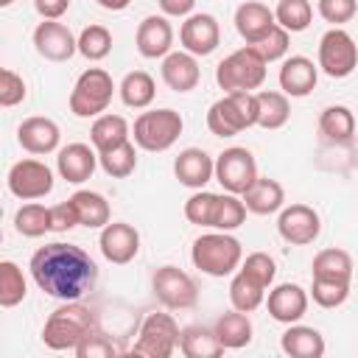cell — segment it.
Segmentation results:
<instances>
[{
	"label": "cell",
	"mask_w": 358,
	"mask_h": 358,
	"mask_svg": "<svg viewBox=\"0 0 358 358\" xmlns=\"http://www.w3.org/2000/svg\"><path fill=\"white\" fill-rule=\"evenodd\" d=\"M31 280L39 291H45L53 299L73 302L87 296L98 282V266L95 260L76 243H45L31 255L28 263Z\"/></svg>",
	"instance_id": "cell-1"
},
{
	"label": "cell",
	"mask_w": 358,
	"mask_h": 358,
	"mask_svg": "<svg viewBox=\"0 0 358 358\" xmlns=\"http://www.w3.org/2000/svg\"><path fill=\"white\" fill-rule=\"evenodd\" d=\"M95 330H98V313L90 305H84L81 299H73V302L59 305L48 316V322L42 327V341L48 350H56V352L76 350Z\"/></svg>",
	"instance_id": "cell-2"
},
{
	"label": "cell",
	"mask_w": 358,
	"mask_h": 358,
	"mask_svg": "<svg viewBox=\"0 0 358 358\" xmlns=\"http://www.w3.org/2000/svg\"><path fill=\"white\" fill-rule=\"evenodd\" d=\"M190 260L207 277H229L243 263V246L229 232H221V229L204 232L193 241Z\"/></svg>",
	"instance_id": "cell-3"
},
{
	"label": "cell",
	"mask_w": 358,
	"mask_h": 358,
	"mask_svg": "<svg viewBox=\"0 0 358 358\" xmlns=\"http://www.w3.org/2000/svg\"><path fill=\"white\" fill-rule=\"evenodd\" d=\"M252 126H257V92H224L207 109V129L215 137H235Z\"/></svg>",
	"instance_id": "cell-4"
},
{
	"label": "cell",
	"mask_w": 358,
	"mask_h": 358,
	"mask_svg": "<svg viewBox=\"0 0 358 358\" xmlns=\"http://www.w3.org/2000/svg\"><path fill=\"white\" fill-rule=\"evenodd\" d=\"M266 59L257 53L255 45H243L238 50H232L227 59L218 62L215 67V84L224 90V92H252V90H260L263 81H266Z\"/></svg>",
	"instance_id": "cell-5"
},
{
	"label": "cell",
	"mask_w": 358,
	"mask_h": 358,
	"mask_svg": "<svg viewBox=\"0 0 358 358\" xmlns=\"http://www.w3.org/2000/svg\"><path fill=\"white\" fill-rule=\"evenodd\" d=\"M185 129V120L176 109H148V112H140L134 126H131V137H134V145L143 148V151H151V154H159V151H168L179 134Z\"/></svg>",
	"instance_id": "cell-6"
},
{
	"label": "cell",
	"mask_w": 358,
	"mask_h": 358,
	"mask_svg": "<svg viewBox=\"0 0 358 358\" xmlns=\"http://www.w3.org/2000/svg\"><path fill=\"white\" fill-rule=\"evenodd\" d=\"M115 90L117 87L103 67H87L70 90V112L76 117H98L109 109Z\"/></svg>",
	"instance_id": "cell-7"
},
{
	"label": "cell",
	"mask_w": 358,
	"mask_h": 358,
	"mask_svg": "<svg viewBox=\"0 0 358 358\" xmlns=\"http://www.w3.org/2000/svg\"><path fill=\"white\" fill-rule=\"evenodd\" d=\"M179 338L182 330L171 313H148L140 324L131 352L145 358H171L179 350Z\"/></svg>",
	"instance_id": "cell-8"
},
{
	"label": "cell",
	"mask_w": 358,
	"mask_h": 358,
	"mask_svg": "<svg viewBox=\"0 0 358 358\" xmlns=\"http://www.w3.org/2000/svg\"><path fill=\"white\" fill-rule=\"evenodd\" d=\"M358 67V45L344 28H330L319 39V70L330 78H347Z\"/></svg>",
	"instance_id": "cell-9"
},
{
	"label": "cell",
	"mask_w": 358,
	"mask_h": 358,
	"mask_svg": "<svg viewBox=\"0 0 358 358\" xmlns=\"http://www.w3.org/2000/svg\"><path fill=\"white\" fill-rule=\"evenodd\" d=\"M257 179V162L249 148L232 145L215 157V182L235 196H243Z\"/></svg>",
	"instance_id": "cell-10"
},
{
	"label": "cell",
	"mask_w": 358,
	"mask_h": 358,
	"mask_svg": "<svg viewBox=\"0 0 358 358\" xmlns=\"http://www.w3.org/2000/svg\"><path fill=\"white\" fill-rule=\"evenodd\" d=\"M154 296L168 308V310H187L199 302V285L196 280L182 271L179 266H159L151 277Z\"/></svg>",
	"instance_id": "cell-11"
},
{
	"label": "cell",
	"mask_w": 358,
	"mask_h": 358,
	"mask_svg": "<svg viewBox=\"0 0 358 358\" xmlns=\"http://www.w3.org/2000/svg\"><path fill=\"white\" fill-rule=\"evenodd\" d=\"M6 185L11 196L22 201H36L53 190V171L39 159H20L11 165Z\"/></svg>",
	"instance_id": "cell-12"
},
{
	"label": "cell",
	"mask_w": 358,
	"mask_h": 358,
	"mask_svg": "<svg viewBox=\"0 0 358 358\" xmlns=\"http://www.w3.org/2000/svg\"><path fill=\"white\" fill-rule=\"evenodd\" d=\"M277 232L285 243L291 246H308L319 238L322 232V218L313 207L308 204H288L280 210V218H277Z\"/></svg>",
	"instance_id": "cell-13"
},
{
	"label": "cell",
	"mask_w": 358,
	"mask_h": 358,
	"mask_svg": "<svg viewBox=\"0 0 358 358\" xmlns=\"http://www.w3.org/2000/svg\"><path fill=\"white\" fill-rule=\"evenodd\" d=\"M34 48L48 62H67L78 53V36L59 20H42L34 28Z\"/></svg>",
	"instance_id": "cell-14"
},
{
	"label": "cell",
	"mask_w": 358,
	"mask_h": 358,
	"mask_svg": "<svg viewBox=\"0 0 358 358\" xmlns=\"http://www.w3.org/2000/svg\"><path fill=\"white\" fill-rule=\"evenodd\" d=\"M179 42L193 56H210L221 45V25L213 14H190L179 28Z\"/></svg>",
	"instance_id": "cell-15"
},
{
	"label": "cell",
	"mask_w": 358,
	"mask_h": 358,
	"mask_svg": "<svg viewBox=\"0 0 358 358\" xmlns=\"http://www.w3.org/2000/svg\"><path fill=\"white\" fill-rule=\"evenodd\" d=\"M98 246H101V255L115 263V266H126L137 257L140 252V232L126 224V221H109L103 229H101V238H98Z\"/></svg>",
	"instance_id": "cell-16"
},
{
	"label": "cell",
	"mask_w": 358,
	"mask_h": 358,
	"mask_svg": "<svg viewBox=\"0 0 358 358\" xmlns=\"http://www.w3.org/2000/svg\"><path fill=\"white\" fill-rule=\"evenodd\" d=\"M308 299H310V294L302 285H296V282H280V285L268 288L266 308H268V316L274 322L294 324V322H299L308 313Z\"/></svg>",
	"instance_id": "cell-17"
},
{
	"label": "cell",
	"mask_w": 358,
	"mask_h": 358,
	"mask_svg": "<svg viewBox=\"0 0 358 358\" xmlns=\"http://www.w3.org/2000/svg\"><path fill=\"white\" fill-rule=\"evenodd\" d=\"M59 140H62L59 123L50 120V117L34 115V117H25V120L17 126V143L22 145V151H28V154H34V157L59 151Z\"/></svg>",
	"instance_id": "cell-18"
},
{
	"label": "cell",
	"mask_w": 358,
	"mask_h": 358,
	"mask_svg": "<svg viewBox=\"0 0 358 358\" xmlns=\"http://www.w3.org/2000/svg\"><path fill=\"white\" fill-rule=\"evenodd\" d=\"M137 53L143 59H165L173 48V28L165 14H148L134 34Z\"/></svg>",
	"instance_id": "cell-19"
},
{
	"label": "cell",
	"mask_w": 358,
	"mask_h": 358,
	"mask_svg": "<svg viewBox=\"0 0 358 358\" xmlns=\"http://www.w3.org/2000/svg\"><path fill=\"white\" fill-rule=\"evenodd\" d=\"M98 165H101L98 162V151L90 148L87 143H70V145L59 148V154H56V171L70 185L87 182L95 173Z\"/></svg>",
	"instance_id": "cell-20"
},
{
	"label": "cell",
	"mask_w": 358,
	"mask_h": 358,
	"mask_svg": "<svg viewBox=\"0 0 358 358\" xmlns=\"http://www.w3.org/2000/svg\"><path fill=\"white\" fill-rule=\"evenodd\" d=\"M277 78H280V90L288 98H305L316 90L319 64H313L308 56H285Z\"/></svg>",
	"instance_id": "cell-21"
},
{
	"label": "cell",
	"mask_w": 358,
	"mask_h": 358,
	"mask_svg": "<svg viewBox=\"0 0 358 358\" xmlns=\"http://www.w3.org/2000/svg\"><path fill=\"white\" fill-rule=\"evenodd\" d=\"M159 73H162V81L168 84V90H173V92H190L201 81L199 56H193L187 50H171L162 59Z\"/></svg>",
	"instance_id": "cell-22"
},
{
	"label": "cell",
	"mask_w": 358,
	"mask_h": 358,
	"mask_svg": "<svg viewBox=\"0 0 358 358\" xmlns=\"http://www.w3.org/2000/svg\"><path fill=\"white\" fill-rule=\"evenodd\" d=\"M173 176L179 179V185L201 190L210 179H215V159L204 148H185L173 159Z\"/></svg>",
	"instance_id": "cell-23"
},
{
	"label": "cell",
	"mask_w": 358,
	"mask_h": 358,
	"mask_svg": "<svg viewBox=\"0 0 358 358\" xmlns=\"http://www.w3.org/2000/svg\"><path fill=\"white\" fill-rule=\"evenodd\" d=\"M277 25L274 11L260 0H246L235 8V31L246 45H257Z\"/></svg>",
	"instance_id": "cell-24"
},
{
	"label": "cell",
	"mask_w": 358,
	"mask_h": 358,
	"mask_svg": "<svg viewBox=\"0 0 358 358\" xmlns=\"http://www.w3.org/2000/svg\"><path fill=\"white\" fill-rule=\"evenodd\" d=\"M246 210L255 213V215H271V213H280L285 207V190L277 179H268V176H257L255 185L241 196Z\"/></svg>",
	"instance_id": "cell-25"
},
{
	"label": "cell",
	"mask_w": 358,
	"mask_h": 358,
	"mask_svg": "<svg viewBox=\"0 0 358 358\" xmlns=\"http://www.w3.org/2000/svg\"><path fill=\"white\" fill-rule=\"evenodd\" d=\"M280 347L291 358H322L324 355L322 333L316 327H308V324H299V322L288 324V330L280 338Z\"/></svg>",
	"instance_id": "cell-26"
},
{
	"label": "cell",
	"mask_w": 358,
	"mask_h": 358,
	"mask_svg": "<svg viewBox=\"0 0 358 358\" xmlns=\"http://www.w3.org/2000/svg\"><path fill=\"white\" fill-rule=\"evenodd\" d=\"M129 137H131V129H129V123H126L123 115L103 112V115H98V117L92 120V126H90V143H92V148H95L98 154H103V151H109V148L126 143Z\"/></svg>",
	"instance_id": "cell-27"
},
{
	"label": "cell",
	"mask_w": 358,
	"mask_h": 358,
	"mask_svg": "<svg viewBox=\"0 0 358 358\" xmlns=\"http://www.w3.org/2000/svg\"><path fill=\"white\" fill-rule=\"evenodd\" d=\"M252 333H255V327H252L249 313L235 310V308L227 310V313H221L218 322H215V336H218V341L224 344V350L249 347V344H252Z\"/></svg>",
	"instance_id": "cell-28"
},
{
	"label": "cell",
	"mask_w": 358,
	"mask_h": 358,
	"mask_svg": "<svg viewBox=\"0 0 358 358\" xmlns=\"http://www.w3.org/2000/svg\"><path fill=\"white\" fill-rule=\"evenodd\" d=\"M179 350L185 358H218L224 355V344L215 336V327L187 324L179 338Z\"/></svg>",
	"instance_id": "cell-29"
},
{
	"label": "cell",
	"mask_w": 358,
	"mask_h": 358,
	"mask_svg": "<svg viewBox=\"0 0 358 358\" xmlns=\"http://www.w3.org/2000/svg\"><path fill=\"white\" fill-rule=\"evenodd\" d=\"M70 201L76 204V213H78V221L81 227L87 229H103L109 221H112V210H109V201L95 193V190H76L70 196Z\"/></svg>",
	"instance_id": "cell-30"
},
{
	"label": "cell",
	"mask_w": 358,
	"mask_h": 358,
	"mask_svg": "<svg viewBox=\"0 0 358 358\" xmlns=\"http://www.w3.org/2000/svg\"><path fill=\"white\" fill-rule=\"evenodd\" d=\"M291 117L288 95L280 90H260L257 92V126L260 129H282Z\"/></svg>",
	"instance_id": "cell-31"
},
{
	"label": "cell",
	"mask_w": 358,
	"mask_h": 358,
	"mask_svg": "<svg viewBox=\"0 0 358 358\" xmlns=\"http://www.w3.org/2000/svg\"><path fill=\"white\" fill-rule=\"evenodd\" d=\"M117 92H120V101L129 109H145L157 95V84L145 70H131V73L123 76Z\"/></svg>",
	"instance_id": "cell-32"
},
{
	"label": "cell",
	"mask_w": 358,
	"mask_h": 358,
	"mask_svg": "<svg viewBox=\"0 0 358 358\" xmlns=\"http://www.w3.org/2000/svg\"><path fill=\"white\" fill-rule=\"evenodd\" d=\"M319 131L333 143H350L355 134V115L344 103H333L319 115Z\"/></svg>",
	"instance_id": "cell-33"
},
{
	"label": "cell",
	"mask_w": 358,
	"mask_h": 358,
	"mask_svg": "<svg viewBox=\"0 0 358 358\" xmlns=\"http://www.w3.org/2000/svg\"><path fill=\"white\" fill-rule=\"evenodd\" d=\"M229 302H232L235 310L252 313V310H257L266 302V288L257 280H252L249 274H243L238 268L235 277H232V282H229Z\"/></svg>",
	"instance_id": "cell-34"
},
{
	"label": "cell",
	"mask_w": 358,
	"mask_h": 358,
	"mask_svg": "<svg viewBox=\"0 0 358 358\" xmlns=\"http://www.w3.org/2000/svg\"><path fill=\"white\" fill-rule=\"evenodd\" d=\"M14 229L22 238H42L45 232H53L50 227V207L28 201L14 213Z\"/></svg>",
	"instance_id": "cell-35"
},
{
	"label": "cell",
	"mask_w": 358,
	"mask_h": 358,
	"mask_svg": "<svg viewBox=\"0 0 358 358\" xmlns=\"http://www.w3.org/2000/svg\"><path fill=\"white\" fill-rule=\"evenodd\" d=\"M313 277H330V280H347L352 277V257L344 249H322L310 263Z\"/></svg>",
	"instance_id": "cell-36"
},
{
	"label": "cell",
	"mask_w": 358,
	"mask_h": 358,
	"mask_svg": "<svg viewBox=\"0 0 358 358\" xmlns=\"http://www.w3.org/2000/svg\"><path fill=\"white\" fill-rule=\"evenodd\" d=\"M246 204L241 196L235 193H218V204H215V213H213V229H221V232H232L238 229L243 221H246Z\"/></svg>",
	"instance_id": "cell-37"
},
{
	"label": "cell",
	"mask_w": 358,
	"mask_h": 358,
	"mask_svg": "<svg viewBox=\"0 0 358 358\" xmlns=\"http://www.w3.org/2000/svg\"><path fill=\"white\" fill-rule=\"evenodd\" d=\"M98 162H101V168H103L106 176L123 179V176H129L137 168V148H134L131 140H126V143H120V145L98 154Z\"/></svg>",
	"instance_id": "cell-38"
},
{
	"label": "cell",
	"mask_w": 358,
	"mask_h": 358,
	"mask_svg": "<svg viewBox=\"0 0 358 358\" xmlns=\"http://www.w3.org/2000/svg\"><path fill=\"white\" fill-rule=\"evenodd\" d=\"M28 294V282L22 268L14 260H3L0 263V305L3 308H14L25 299Z\"/></svg>",
	"instance_id": "cell-39"
},
{
	"label": "cell",
	"mask_w": 358,
	"mask_h": 358,
	"mask_svg": "<svg viewBox=\"0 0 358 358\" xmlns=\"http://www.w3.org/2000/svg\"><path fill=\"white\" fill-rule=\"evenodd\" d=\"M274 20L288 34H299L313 22V6L308 0H280L274 8Z\"/></svg>",
	"instance_id": "cell-40"
},
{
	"label": "cell",
	"mask_w": 358,
	"mask_h": 358,
	"mask_svg": "<svg viewBox=\"0 0 358 358\" xmlns=\"http://www.w3.org/2000/svg\"><path fill=\"white\" fill-rule=\"evenodd\" d=\"M78 53L87 59V62H101L112 53V34L106 25H87L81 34H78Z\"/></svg>",
	"instance_id": "cell-41"
},
{
	"label": "cell",
	"mask_w": 358,
	"mask_h": 358,
	"mask_svg": "<svg viewBox=\"0 0 358 358\" xmlns=\"http://www.w3.org/2000/svg\"><path fill=\"white\" fill-rule=\"evenodd\" d=\"M319 308H341L350 296L347 280H330V277H313V285L308 291Z\"/></svg>",
	"instance_id": "cell-42"
},
{
	"label": "cell",
	"mask_w": 358,
	"mask_h": 358,
	"mask_svg": "<svg viewBox=\"0 0 358 358\" xmlns=\"http://www.w3.org/2000/svg\"><path fill=\"white\" fill-rule=\"evenodd\" d=\"M215 204H218V193H210V190H196L187 201H185V218L196 227H210L213 224V213H215Z\"/></svg>",
	"instance_id": "cell-43"
},
{
	"label": "cell",
	"mask_w": 358,
	"mask_h": 358,
	"mask_svg": "<svg viewBox=\"0 0 358 358\" xmlns=\"http://www.w3.org/2000/svg\"><path fill=\"white\" fill-rule=\"evenodd\" d=\"M241 271L249 274L252 280H257L263 288H271V282H274V277H277V263H274V257L266 255V252H252V255H246V260L241 263Z\"/></svg>",
	"instance_id": "cell-44"
},
{
	"label": "cell",
	"mask_w": 358,
	"mask_h": 358,
	"mask_svg": "<svg viewBox=\"0 0 358 358\" xmlns=\"http://www.w3.org/2000/svg\"><path fill=\"white\" fill-rule=\"evenodd\" d=\"M25 95H28V87H25L22 76L14 73L11 67H3V70H0V106L11 109V106L22 103Z\"/></svg>",
	"instance_id": "cell-45"
},
{
	"label": "cell",
	"mask_w": 358,
	"mask_h": 358,
	"mask_svg": "<svg viewBox=\"0 0 358 358\" xmlns=\"http://www.w3.org/2000/svg\"><path fill=\"white\" fill-rule=\"evenodd\" d=\"M255 48H257V53H260L266 62H277V59H285V53H288V48H291V36H288V31H285L282 25H274Z\"/></svg>",
	"instance_id": "cell-46"
},
{
	"label": "cell",
	"mask_w": 358,
	"mask_h": 358,
	"mask_svg": "<svg viewBox=\"0 0 358 358\" xmlns=\"http://www.w3.org/2000/svg\"><path fill=\"white\" fill-rule=\"evenodd\" d=\"M319 17L324 22H330L333 28H341L344 22H350L358 11V0H319L316 6Z\"/></svg>",
	"instance_id": "cell-47"
},
{
	"label": "cell",
	"mask_w": 358,
	"mask_h": 358,
	"mask_svg": "<svg viewBox=\"0 0 358 358\" xmlns=\"http://www.w3.org/2000/svg\"><path fill=\"white\" fill-rule=\"evenodd\" d=\"M78 358H112V355H117L120 352V347L109 338V336H103L101 330H95L92 336H87L76 350H73Z\"/></svg>",
	"instance_id": "cell-48"
},
{
	"label": "cell",
	"mask_w": 358,
	"mask_h": 358,
	"mask_svg": "<svg viewBox=\"0 0 358 358\" xmlns=\"http://www.w3.org/2000/svg\"><path fill=\"white\" fill-rule=\"evenodd\" d=\"M78 213H76V204L67 199V201H59L50 207V227L53 232H67L73 227H78Z\"/></svg>",
	"instance_id": "cell-49"
},
{
	"label": "cell",
	"mask_w": 358,
	"mask_h": 358,
	"mask_svg": "<svg viewBox=\"0 0 358 358\" xmlns=\"http://www.w3.org/2000/svg\"><path fill=\"white\" fill-rule=\"evenodd\" d=\"M34 8L42 20H59L67 14L70 0H34Z\"/></svg>",
	"instance_id": "cell-50"
},
{
	"label": "cell",
	"mask_w": 358,
	"mask_h": 358,
	"mask_svg": "<svg viewBox=\"0 0 358 358\" xmlns=\"http://www.w3.org/2000/svg\"><path fill=\"white\" fill-rule=\"evenodd\" d=\"M157 3L165 17H190L196 8V0H157Z\"/></svg>",
	"instance_id": "cell-51"
},
{
	"label": "cell",
	"mask_w": 358,
	"mask_h": 358,
	"mask_svg": "<svg viewBox=\"0 0 358 358\" xmlns=\"http://www.w3.org/2000/svg\"><path fill=\"white\" fill-rule=\"evenodd\" d=\"M101 8H106V11H123V8H129L131 6V0H95Z\"/></svg>",
	"instance_id": "cell-52"
},
{
	"label": "cell",
	"mask_w": 358,
	"mask_h": 358,
	"mask_svg": "<svg viewBox=\"0 0 358 358\" xmlns=\"http://www.w3.org/2000/svg\"><path fill=\"white\" fill-rule=\"evenodd\" d=\"M11 3H14V0H0V6H11Z\"/></svg>",
	"instance_id": "cell-53"
}]
</instances>
